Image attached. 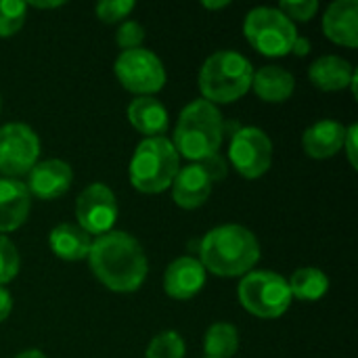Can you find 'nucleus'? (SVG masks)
<instances>
[{"label":"nucleus","instance_id":"nucleus-16","mask_svg":"<svg viewBox=\"0 0 358 358\" xmlns=\"http://www.w3.org/2000/svg\"><path fill=\"white\" fill-rule=\"evenodd\" d=\"M31 195L17 178H0V233L17 231L29 216Z\"/></svg>","mask_w":358,"mask_h":358},{"label":"nucleus","instance_id":"nucleus-9","mask_svg":"<svg viewBox=\"0 0 358 358\" xmlns=\"http://www.w3.org/2000/svg\"><path fill=\"white\" fill-rule=\"evenodd\" d=\"M40 157L38 134L21 122H10L0 128V174L17 178L29 174Z\"/></svg>","mask_w":358,"mask_h":358},{"label":"nucleus","instance_id":"nucleus-35","mask_svg":"<svg viewBox=\"0 0 358 358\" xmlns=\"http://www.w3.org/2000/svg\"><path fill=\"white\" fill-rule=\"evenodd\" d=\"M15 358H46V355L42 350H36V348H29V350H23L19 352Z\"/></svg>","mask_w":358,"mask_h":358},{"label":"nucleus","instance_id":"nucleus-3","mask_svg":"<svg viewBox=\"0 0 358 358\" xmlns=\"http://www.w3.org/2000/svg\"><path fill=\"white\" fill-rule=\"evenodd\" d=\"M224 138V120L216 105L197 99L178 115L174 128V149L191 164H199L218 153Z\"/></svg>","mask_w":358,"mask_h":358},{"label":"nucleus","instance_id":"nucleus-20","mask_svg":"<svg viewBox=\"0 0 358 358\" xmlns=\"http://www.w3.org/2000/svg\"><path fill=\"white\" fill-rule=\"evenodd\" d=\"M128 120L134 130L145 134V138L151 136H164L168 130V111L155 96H136L128 105Z\"/></svg>","mask_w":358,"mask_h":358},{"label":"nucleus","instance_id":"nucleus-10","mask_svg":"<svg viewBox=\"0 0 358 358\" xmlns=\"http://www.w3.org/2000/svg\"><path fill=\"white\" fill-rule=\"evenodd\" d=\"M229 159L237 174H241L243 178H260L268 172L273 164V141L262 128L243 126L231 138Z\"/></svg>","mask_w":358,"mask_h":358},{"label":"nucleus","instance_id":"nucleus-17","mask_svg":"<svg viewBox=\"0 0 358 358\" xmlns=\"http://www.w3.org/2000/svg\"><path fill=\"white\" fill-rule=\"evenodd\" d=\"M346 126L336 120H319L302 134V149L313 159H329L344 147Z\"/></svg>","mask_w":358,"mask_h":358},{"label":"nucleus","instance_id":"nucleus-33","mask_svg":"<svg viewBox=\"0 0 358 358\" xmlns=\"http://www.w3.org/2000/svg\"><path fill=\"white\" fill-rule=\"evenodd\" d=\"M25 4H29V6H34V8H59V6H63L65 2H63V0H50V2H44V0H31V2H25Z\"/></svg>","mask_w":358,"mask_h":358},{"label":"nucleus","instance_id":"nucleus-8","mask_svg":"<svg viewBox=\"0 0 358 358\" xmlns=\"http://www.w3.org/2000/svg\"><path fill=\"white\" fill-rule=\"evenodd\" d=\"M113 71L117 82L136 96H151L166 84V67L162 59L143 46L122 50L115 59Z\"/></svg>","mask_w":358,"mask_h":358},{"label":"nucleus","instance_id":"nucleus-14","mask_svg":"<svg viewBox=\"0 0 358 358\" xmlns=\"http://www.w3.org/2000/svg\"><path fill=\"white\" fill-rule=\"evenodd\" d=\"M212 176L206 172L201 164H189L178 170L172 182V199L182 210H197L201 208L212 195Z\"/></svg>","mask_w":358,"mask_h":358},{"label":"nucleus","instance_id":"nucleus-22","mask_svg":"<svg viewBox=\"0 0 358 358\" xmlns=\"http://www.w3.org/2000/svg\"><path fill=\"white\" fill-rule=\"evenodd\" d=\"M287 285H289L292 298L300 302H317L327 294L329 277L317 266H302L292 275Z\"/></svg>","mask_w":358,"mask_h":358},{"label":"nucleus","instance_id":"nucleus-4","mask_svg":"<svg viewBox=\"0 0 358 358\" xmlns=\"http://www.w3.org/2000/svg\"><path fill=\"white\" fill-rule=\"evenodd\" d=\"M254 65L235 50L212 52L199 69L201 99L212 105H229L252 90Z\"/></svg>","mask_w":358,"mask_h":358},{"label":"nucleus","instance_id":"nucleus-15","mask_svg":"<svg viewBox=\"0 0 358 358\" xmlns=\"http://www.w3.org/2000/svg\"><path fill=\"white\" fill-rule=\"evenodd\" d=\"M325 36L348 48L358 46V2L357 0H336L327 6L323 15Z\"/></svg>","mask_w":358,"mask_h":358},{"label":"nucleus","instance_id":"nucleus-27","mask_svg":"<svg viewBox=\"0 0 358 358\" xmlns=\"http://www.w3.org/2000/svg\"><path fill=\"white\" fill-rule=\"evenodd\" d=\"M134 0H101L96 4V17L103 23H120L134 10Z\"/></svg>","mask_w":358,"mask_h":358},{"label":"nucleus","instance_id":"nucleus-12","mask_svg":"<svg viewBox=\"0 0 358 358\" xmlns=\"http://www.w3.org/2000/svg\"><path fill=\"white\" fill-rule=\"evenodd\" d=\"M73 182V170L63 159H44L29 170L27 191L44 201L57 199L69 191Z\"/></svg>","mask_w":358,"mask_h":358},{"label":"nucleus","instance_id":"nucleus-26","mask_svg":"<svg viewBox=\"0 0 358 358\" xmlns=\"http://www.w3.org/2000/svg\"><path fill=\"white\" fill-rule=\"evenodd\" d=\"M21 268V258L13 241L0 235V287L10 283Z\"/></svg>","mask_w":358,"mask_h":358},{"label":"nucleus","instance_id":"nucleus-31","mask_svg":"<svg viewBox=\"0 0 358 358\" xmlns=\"http://www.w3.org/2000/svg\"><path fill=\"white\" fill-rule=\"evenodd\" d=\"M10 310H13V298L6 287H0V323L10 317Z\"/></svg>","mask_w":358,"mask_h":358},{"label":"nucleus","instance_id":"nucleus-19","mask_svg":"<svg viewBox=\"0 0 358 358\" xmlns=\"http://www.w3.org/2000/svg\"><path fill=\"white\" fill-rule=\"evenodd\" d=\"M252 90L264 103H285L296 90V78L281 65H264L254 71Z\"/></svg>","mask_w":358,"mask_h":358},{"label":"nucleus","instance_id":"nucleus-18","mask_svg":"<svg viewBox=\"0 0 358 358\" xmlns=\"http://www.w3.org/2000/svg\"><path fill=\"white\" fill-rule=\"evenodd\" d=\"M355 67L350 61L338 57V55H325L319 57L310 67H308V78L315 84V88L323 92H338L350 86Z\"/></svg>","mask_w":358,"mask_h":358},{"label":"nucleus","instance_id":"nucleus-34","mask_svg":"<svg viewBox=\"0 0 358 358\" xmlns=\"http://www.w3.org/2000/svg\"><path fill=\"white\" fill-rule=\"evenodd\" d=\"M231 2L229 0H216V2H212V0H203L201 2V6L203 8H208V10H218V8H227Z\"/></svg>","mask_w":358,"mask_h":358},{"label":"nucleus","instance_id":"nucleus-7","mask_svg":"<svg viewBox=\"0 0 358 358\" xmlns=\"http://www.w3.org/2000/svg\"><path fill=\"white\" fill-rule=\"evenodd\" d=\"M243 34L248 42L264 57H285L298 38L296 23H292L275 6H256L245 15Z\"/></svg>","mask_w":358,"mask_h":358},{"label":"nucleus","instance_id":"nucleus-32","mask_svg":"<svg viewBox=\"0 0 358 358\" xmlns=\"http://www.w3.org/2000/svg\"><path fill=\"white\" fill-rule=\"evenodd\" d=\"M292 52L296 57H306L310 52V40L304 38V36H298L296 42H294V46H292Z\"/></svg>","mask_w":358,"mask_h":358},{"label":"nucleus","instance_id":"nucleus-13","mask_svg":"<svg viewBox=\"0 0 358 358\" xmlns=\"http://www.w3.org/2000/svg\"><path fill=\"white\" fill-rule=\"evenodd\" d=\"M206 285V268L193 256L172 260L164 273V289L174 300H191Z\"/></svg>","mask_w":358,"mask_h":358},{"label":"nucleus","instance_id":"nucleus-1","mask_svg":"<svg viewBox=\"0 0 358 358\" xmlns=\"http://www.w3.org/2000/svg\"><path fill=\"white\" fill-rule=\"evenodd\" d=\"M90 271L111 292L132 294L143 287L149 262L143 245L124 231H109L90 243Z\"/></svg>","mask_w":358,"mask_h":358},{"label":"nucleus","instance_id":"nucleus-11","mask_svg":"<svg viewBox=\"0 0 358 358\" xmlns=\"http://www.w3.org/2000/svg\"><path fill=\"white\" fill-rule=\"evenodd\" d=\"M120 208L113 191L103 182L88 185L76 199L78 227L88 235H105L113 231Z\"/></svg>","mask_w":358,"mask_h":358},{"label":"nucleus","instance_id":"nucleus-30","mask_svg":"<svg viewBox=\"0 0 358 358\" xmlns=\"http://www.w3.org/2000/svg\"><path fill=\"white\" fill-rule=\"evenodd\" d=\"M357 132H358L357 124L348 126V128H346V138H344V147H342V151H346V155H348V162H350V166H352L355 170L358 168Z\"/></svg>","mask_w":358,"mask_h":358},{"label":"nucleus","instance_id":"nucleus-21","mask_svg":"<svg viewBox=\"0 0 358 358\" xmlns=\"http://www.w3.org/2000/svg\"><path fill=\"white\" fill-rule=\"evenodd\" d=\"M90 243H92L90 235L86 231H82L78 224H71V222L57 224L48 235L50 252L57 258L67 260V262H78V260L88 258Z\"/></svg>","mask_w":358,"mask_h":358},{"label":"nucleus","instance_id":"nucleus-2","mask_svg":"<svg viewBox=\"0 0 358 358\" xmlns=\"http://www.w3.org/2000/svg\"><path fill=\"white\" fill-rule=\"evenodd\" d=\"M197 260L216 277H245L260 260V243L250 229L222 224L201 237Z\"/></svg>","mask_w":358,"mask_h":358},{"label":"nucleus","instance_id":"nucleus-23","mask_svg":"<svg viewBox=\"0 0 358 358\" xmlns=\"http://www.w3.org/2000/svg\"><path fill=\"white\" fill-rule=\"evenodd\" d=\"M206 358H233L239 350V331L231 323H214L203 336Z\"/></svg>","mask_w":358,"mask_h":358},{"label":"nucleus","instance_id":"nucleus-6","mask_svg":"<svg viewBox=\"0 0 358 358\" xmlns=\"http://www.w3.org/2000/svg\"><path fill=\"white\" fill-rule=\"evenodd\" d=\"M237 298L241 306L258 319H279L292 306L287 279L271 271L248 273L237 287Z\"/></svg>","mask_w":358,"mask_h":358},{"label":"nucleus","instance_id":"nucleus-5","mask_svg":"<svg viewBox=\"0 0 358 358\" xmlns=\"http://www.w3.org/2000/svg\"><path fill=\"white\" fill-rule=\"evenodd\" d=\"M178 170L180 155L176 153L172 141L166 136H151L136 145L128 166V176L136 191L155 195L172 187Z\"/></svg>","mask_w":358,"mask_h":358},{"label":"nucleus","instance_id":"nucleus-25","mask_svg":"<svg viewBox=\"0 0 358 358\" xmlns=\"http://www.w3.org/2000/svg\"><path fill=\"white\" fill-rule=\"evenodd\" d=\"M27 17V4L21 0H0V38L15 36Z\"/></svg>","mask_w":358,"mask_h":358},{"label":"nucleus","instance_id":"nucleus-24","mask_svg":"<svg viewBox=\"0 0 358 358\" xmlns=\"http://www.w3.org/2000/svg\"><path fill=\"white\" fill-rule=\"evenodd\" d=\"M145 358H185V340L178 331H162L149 342Z\"/></svg>","mask_w":358,"mask_h":358},{"label":"nucleus","instance_id":"nucleus-29","mask_svg":"<svg viewBox=\"0 0 358 358\" xmlns=\"http://www.w3.org/2000/svg\"><path fill=\"white\" fill-rule=\"evenodd\" d=\"M145 40V27L138 21H122L115 34V42L122 50L138 48Z\"/></svg>","mask_w":358,"mask_h":358},{"label":"nucleus","instance_id":"nucleus-28","mask_svg":"<svg viewBox=\"0 0 358 358\" xmlns=\"http://www.w3.org/2000/svg\"><path fill=\"white\" fill-rule=\"evenodd\" d=\"M292 23L294 21H310L319 13L317 0H283L277 6Z\"/></svg>","mask_w":358,"mask_h":358}]
</instances>
